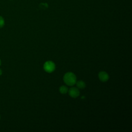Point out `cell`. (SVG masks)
Masks as SVG:
<instances>
[{
    "label": "cell",
    "mask_w": 132,
    "mask_h": 132,
    "mask_svg": "<svg viewBox=\"0 0 132 132\" xmlns=\"http://www.w3.org/2000/svg\"><path fill=\"white\" fill-rule=\"evenodd\" d=\"M68 91V88L65 86H61L59 88V92L62 94H65Z\"/></svg>",
    "instance_id": "6"
},
{
    "label": "cell",
    "mask_w": 132,
    "mask_h": 132,
    "mask_svg": "<svg viewBox=\"0 0 132 132\" xmlns=\"http://www.w3.org/2000/svg\"><path fill=\"white\" fill-rule=\"evenodd\" d=\"M43 68L46 72L48 73H51L55 70V64L52 61H47L44 63L43 65Z\"/></svg>",
    "instance_id": "2"
},
{
    "label": "cell",
    "mask_w": 132,
    "mask_h": 132,
    "mask_svg": "<svg viewBox=\"0 0 132 132\" xmlns=\"http://www.w3.org/2000/svg\"><path fill=\"white\" fill-rule=\"evenodd\" d=\"M1 63H2V62H1V59H0V66H1Z\"/></svg>",
    "instance_id": "10"
},
{
    "label": "cell",
    "mask_w": 132,
    "mask_h": 132,
    "mask_svg": "<svg viewBox=\"0 0 132 132\" xmlns=\"http://www.w3.org/2000/svg\"><path fill=\"white\" fill-rule=\"evenodd\" d=\"M39 7L41 9H45L48 7V5L46 3H41L39 5Z\"/></svg>",
    "instance_id": "7"
},
{
    "label": "cell",
    "mask_w": 132,
    "mask_h": 132,
    "mask_svg": "<svg viewBox=\"0 0 132 132\" xmlns=\"http://www.w3.org/2000/svg\"><path fill=\"white\" fill-rule=\"evenodd\" d=\"M4 24H5L4 20L2 16H0V28L3 27L4 26Z\"/></svg>",
    "instance_id": "8"
},
{
    "label": "cell",
    "mask_w": 132,
    "mask_h": 132,
    "mask_svg": "<svg viewBox=\"0 0 132 132\" xmlns=\"http://www.w3.org/2000/svg\"><path fill=\"white\" fill-rule=\"evenodd\" d=\"M0 119H1V116H0Z\"/></svg>",
    "instance_id": "11"
},
{
    "label": "cell",
    "mask_w": 132,
    "mask_h": 132,
    "mask_svg": "<svg viewBox=\"0 0 132 132\" xmlns=\"http://www.w3.org/2000/svg\"><path fill=\"white\" fill-rule=\"evenodd\" d=\"M76 86L78 88L84 89L86 87V84L85 82L82 80H79L76 82Z\"/></svg>",
    "instance_id": "5"
},
{
    "label": "cell",
    "mask_w": 132,
    "mask_h": 132,
    "mask_svg": "<svg viewBox=\"0 0 132 132\" xmlns=\"http://www.w3.org/2000/svg\"><path fill=\"white\" fill-rule=\"evenodd\" d=\"M2 73H3V72H2V70L0 69V76L2 74Z\"/></svg>",
    "instance_id": "9"
},
{
    "label": "cell",
    "mask_w": 132,
    "mask_h": 132,
    "mask_svg": "<svg viewBox=\"0 0 132 132\" xmlns=\"http://www.w3.org/2000/svg\"><path fill=\"white\" fill-rule=\"evenodd\" d=\"M98 78L100 80L103 82H105L107 81L109 79V75L107 73L104 71H101L98 73Z\"/></svg>",
    "instance_id": "4"
},
{
    "label": "cell",
    "mask_w": 132,
    "mask_h": 132,
    "mask_svg": "<svg viewBox=\"0 0 132 132\" xmlns=\"http://www.w3.org/2000/svg\"><path fill=\"white\" fill-rule=\"evenodd\" d=\"M69 95L73 98H76L79 95V91L78 88L76 87H71L69 91Z\"/></svg>",
    "instance_id": "3"
},
{
    "label": "cell",
    "mask_w": 132,
    "mask_h": 132,
    "mask_svg": "<svg viewBox=\"0 0 132 132\" xmlns=\"http://www.w3.org/2000/svg\"><path fill=\"white\" fill-rule=\"evenodd\" d=\"M64 82L68 86H73L76 82V77L72 72H68L63 76Z\"/></svg>",
    "instance_id": "1"
}]
</instances>
